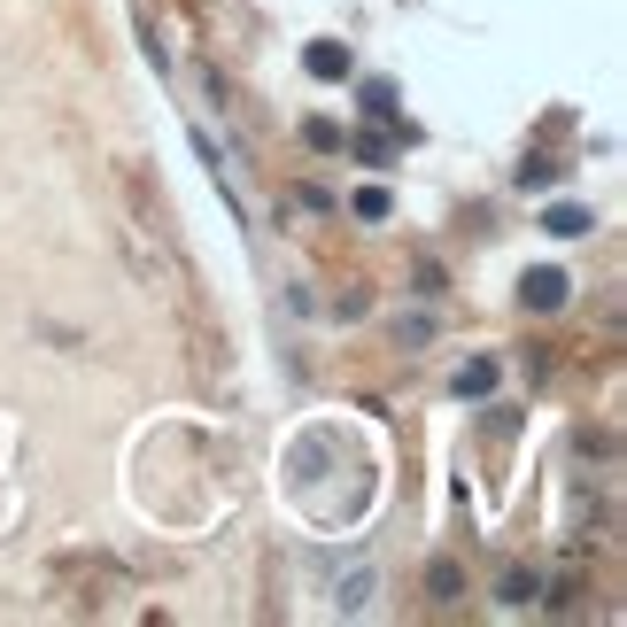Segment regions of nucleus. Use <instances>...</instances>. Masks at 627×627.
<instances>
[{
	"mask_svg": "<svg viewBox=\"0 0 627 627\" xmlns=\"http://www.w3.org/2000/svg\"><path fill=\"white\" fill-rule=\"evenodd\" d=\"M527 302H535V310H558V302H566V279H558V271H535V279H527Z\"/></svg>",
	"mask_w": 627,
	"mask_h": 627,
	"instance_id": "1",
	"label": "nucleus"
},
{
	"mask_svg": "<svg viewBox=\"0 0 627 627\" xmlns=\"http://www.w3.org/2000/svg\"><path fill=\"white\" fill-rule=\"evenodd\" d=\"M310 70H318V78H341V70H349V55H341V47H310Z\"/></svg>",
	"mask_w": 627,
	"mask_h": 627,
	"instance_id": "2",
	"label": "nucleus"
},
{
	"mask_svg": "<svg viewBox=\"0 0 627 627\" xmlns=\"http://www.w3.org/2000/svg\"><path fill=\"white\" fill-rule=\"evenodd\" d=\"M550 233L573 240V233H589V217H581V209H550Z\"/></svg>",
	"mask_w": 627,
	"mask_h": 627,
	"instance_id": "3",
	"label": "nucleus"
}]
</instances>
